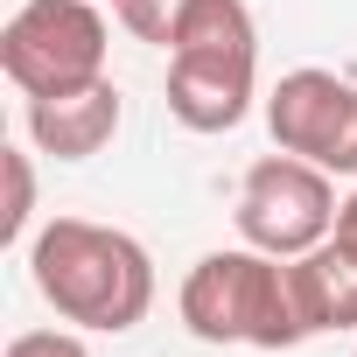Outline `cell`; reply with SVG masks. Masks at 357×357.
<instances>
[{"instance_id": "cell-1", "label": "cell", "mask_w": 357, "mask_h": 357, "mask_svg": "<svg viewBox=\"0 0 357 357\" xmlns=\"http://www.w3.org/2000/svg\"><path fill=\"white\" fill-rule=\"evenodd\" d=\"M29 273L36 294L98 336H126L133 322H147L154 308V259L133 231L119 225H91V218H50L29 238Z\"/></svg>"}, {"instance_id": "cell-2", "label": "cell", "mask_w": 357, "mask_h": 357, "mask_svg": "<svg viewBox=\"0 0 357 357\" xmlns=\"http://www.w3.org/2000/svg\"><path fill=\"white\" fill-rule=\"evenodd\" d=\"M175 308H183V329L197 343H238V350H294V343H308L287 259H273L259 245L204 252L183 273Z\"/></svg>"}, {"instance_id": "cell-3", "label": "cell", "mask_w": 357, "mask_h": 357, "mask_svg": "<svg viewBox=\"0 0 357 357\" xmlns=\"http://www.w3.org/2000/svg\"><path fill=\"white\" fill-rule=\"evenodd\" d=\"M105 50H112V29L91 0H22L15 22L0 29V70L22 98L98 84Z\"/></svg>"}, {"instance_id": "cell-4", "label": "cell", "mask_w": 357, "mask_h": 357, "mask_svg": "<svg viewBox=\"0 0 357 357\" xmlns=\"http://www.w3.org/2000/svg\"><path fill=\"white\" fill-rule=\"evenodd\" d=\"M336 190H329V168L301 161V154H266L245 168V190H238V238L273 252V259H301L336 231Z\"/></svg>"}, {"instance_id": "cell-5", "label": "cell", "mask_w": 357, "mask_h": 357, "mask_svg": "<svg viewBox=\"0 0 357 357\" xmlns=\"http://www.w3.org/2000/svg\"><path fill=\"white\" fill-rule=\"evenodd\" d=\"M266 126L280 154H301L329 175H357V84L336 70H287L266 98Z\"/></svg>"}, {"instance_id": "cell-6", "label": "cell", "mask_w": 357, "mask_h": 357, "mask_svg": "<svg viewBox=\"0 0 357 357\" xmlns=\"http://www.w3.org/2000/svg\"><path fill=\"white\" fill-rule=\"evenodd\" d=\"M259 98V43L168 50V112L190 133H231Z\"/></svg>"}, {"instance_id": "cell-7", "label": "cell", "mask_w": 357, "mask_h": 357, "mask_svg": "<svg viewBox=\"0 0 357 357\" xmlns=\"http://www.w3.org/2000/svg\"><path fill=\"white\" fill-rule=\"evenodd\" d=\"M112 133H119V84H112V77L77 84V91L29 98V140H36L50 161H91Z\"/></svg>"}, {"instance_id": "cell-8", "label": "cell", "mask_w": 357, "mask_h": 357, "mask_svg": "<svg viewBox=\"0 0 357 357\" xmlns=\"http://www.w3.org/2000/svg\"><path fill=\"white\" fill-rule=\"evenodd\" d=\"M287 280H294V301H301L308 336L357 329V252L343 238H322L315 252L287 259Z\"/></svg>"}, {"instance_id": "cell-9", "label": "cell", "mask_w": 357, "mask_h": 357, "mask_svg": "<svg viewBox=\"0 0 357 357\" xmlns=\"http://www.w3.org/2000/svg\"><path fill=\"white\" fill-rule=\"evenodd\" d=\"M238 43H259L245 0H190L168 50H238Z\"/></svg>"}, {"instance_id": "cell-10", "label": "cell", "mask_w": 357, "mask_h": 357, "mask_svg": "<svg viewBox=\"0 0 357 357\" xmlns=\"http://www.w3.org/2000/svg\"><path fill=\"white\" fill-rule=\"evenodd\" d=\"M0 168H8V211H0V245H22L29 218H36V161L22 147H0Z\"/></svg>"}, {"instance_id": "cell-11", "label": "cell", "mask_w": 357, "mask_h": 357, "mask_svg": "<svg viewBox=\"0 0 357 357\" xmlns=\"http://www.w3.org/2000/svg\"><path fill=\"white\" fill-rule=\"evenodd\" d=\"M183 8H190V0H112V15H119L140 43H154V50L175 43V22H183Z\"/></svg>"}, {"instance_id": "cell-12", "label": "cell", "mask_w": 357, "mask_h": 357, "mask_svg": "<svg viewBox=\"0 0 357 357\" xmlns=\"http://www.w3.org/2000/svg\"><path fill=\"white\" fill-rule=\"evenodd\" d=\"M8 357H91V343L77 329H22L8 343Z\"/></svg>"}, {"instance_id": "cell-13", "label": "cell", "mask_w": 357, "mask_h": 357, "mask_svg": "<svg viewBox=\"0 0 357 357\" xmlns=\"http://www.w3.org/2000/svg\"><path fill=\"white\" fill-rule=\"evenodd\" d=\"M329 238H343V245L357 252V190L343 197V211H336V231H329Z\"/></svg>"}]
</instances>
